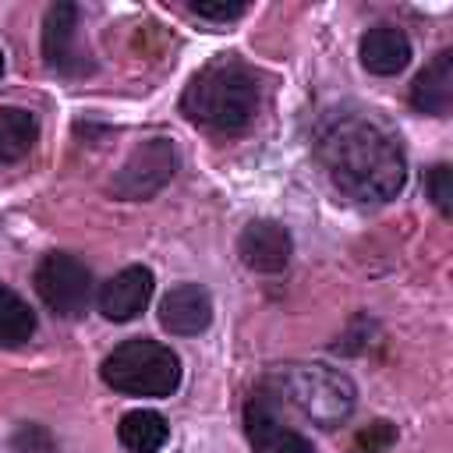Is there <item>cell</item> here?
I'll use <instances>...</instances> for the list:
<instances>
[{"instance_id": "obj_19", "label": "cell", "mask_w": 453, "mask_h": 453, "mask_svg": "<svg viewBox=\"0 0 453 453\" xmlns=\"http://www.w3.org/2000/svg\"><path fill=\"white\" fill-rule=\"evenodd\" d=\"M14 453H53V435L42 425H21L11 439Z\"/></svg>"}, {"instance_id": "obj_15", "label": "cell", "mask_w": 453, "mask_h": 453, "mask_svg": "<svg viewBox=\"0 0 453 453\" xmlns=\"http://www.w3.org/2000/svg\"><path fill=\"white\" fill-rule=\"evenodd\" d=\"M39 138V124L21 106H0V163L21 159Z\"/></svg>"}, {"instance_id": "obj_10", "label": "cell", "mask_w": 453, "mask_h": 453, "mask_svg": "<svg viewBox=\"0 0 453 453\" xmlns=\"http://www.w3.org/2000/svg\"><path fill=\"white\" fill-rule=\"evenodd\" d=\"M244 432L255 453H315L311 442L294 432L290 425H283L273 411V403L265 396H255L244 407Z\"/></svg>"}, {"instance_id": "obj_3", "label": "cell", "mask_w": 453, "mask_h": 453, "mask_svg": "<svg viewBox=\"0 0 453 453\" xmlns=\"http://www.w3.org/2000/svg\"><path fill=\"white\" fill-rule=\"evenodd\" d=\"M269 382L283 403H290L301 418H308L319 428L343 425L357 403L354 382L326 365H287Z\"/></svg>"}, {"instance_id": "obj_17", "label": "cell", "mask_w": 453, "mask_h": 453, "mask_svg": "<svg viewBox=\"0 0 453 453\" xmlns=\"http://www.w3.org/2000/svg\"><path fill=\"white\" fill-rule=\"evenodd\" d=\"M396 442V428L389 425V421H372V425H365L357 435H354V442H350V453H389V446Z\"/></svg>"}, {"instance_id": "obj_16", "label": "cell", "mask_w": 453, "mask_h": 453, "mask_svg": "<svg viewBox=\"0 0 453 453\" xmlns=\"http://www.w3.org/2000/svg\"><path fill=\"white\" fill-rule=\"evenodd\" d=\"M35 333V311L0 283V347H21Z\"/></svg>"}, {"instance_id": "obj_6", "label": "cell", "mask_w": 453, "mask_h": 453, "mask_svg": "<svg viewBox=\"0 0 453 453\" xmlns=\"http://www.w3.org/2000/svg\"><path fill=\"white\" fill-rule=\"evenodd\" d=\"M173 173H177V145L170 138H149V142L134 145V152L113 173L110 191L127 202L152 198L156 191H163L170 184Z\"/></svg>"}, {"instance_id": "obj_20", "label": "cell", "mask_w": 453, "mask_h": 453, "mask_svg": "<svg viewBox=\"0 0 453 453\" xmlns=\"http://www.w3.org/2000/svg\"><path fill=\"white\" fill-rule=\"evenodd\" d=\"M191 11L198 18H209V21H234L241 18L248 7L241 0H191Z\"/></svg>"}, {"instance_id": "obj_21", "label": "cell", "mask_w": 453, "mask_h": 453, "mask_svg": "<svg viewBox=\"0 0 453 453\" xmlns=\"http://www.w3.org/2000/svg\"><path fill=\"white\" fill-rule=\"evenodd\" d=\"M0 78H4V50H0Z\"/></svg>"}, {"instance_id": "obj_14", "label": "cell", "mask_w": 453, "mask_h": 453, "mask_svg": "<svg viewBox=\"0 0 453 453\" xmlns=\"http://www.w3.org/2000/svg\"><path fill=\"white\" fill-rule=\"evenodd\" d=\"M117 439L131 453H156L170 439V425L156 411H145V407L142 411H127L120 418V425H117Z\"/></svg>"}, {"instance_id": "obj_2", "label": "cell", "mask_w": 453, "mask_h": 453, "mask_svg": "<svg viewBox=\"0 0 453 453\" xmlns=\"http://www.w3.org/2000/svg\"><path fill=\"white\" fill-rule=\"evenodd\" d=\"M180 113L212 131H241L258 113V78L237 60H216L188 81Z\"/></svg>"}, {"instance_id": "obj_13", "label": "cell", "mask_w": 453, "mask_h": 453, "mask_svg": "<svg viewBox=\"0 0 453 453\" xmlns=\"http://www.w3.org/2000/svg\"><path fill=\"white\" fill-rule=\"evenodd\" d=\"M361 64H365V71H372L379 78L400 74L411 64V39H407V32L396 28V25H372L361 35Z\"/></svg>"}, {"instance_id": "obj_11", "label": "cell", "mask_w": 453, "mask_h": 453, "mask_svg": "<svg viewBox=\"0 0 453 453\" xmlns=\"http://www.w3.org/2000/svg\"><path fill=\"white\" fill-rule=\"evenodd\" d=\"M212 322V297L198 283H180L159 301V326L173 336H195Z\"/></svg>"}, {"instance_id": "obj_7", "label": "cell", "mask_w": 453, "mask_h": 453, "mask_svg": "<svg viewBox=\"0 0 453 453\" xmlns=\"http://www.w3.org/2000/svg\"><path fill=\"white\" fill-rule=\"evenodd\" d=\"M78 7L60 0L46 11V21H42V57L53 71L60 74H85L92 64H88V53L78 50Z\"/></svg>"}, {"instance_id": "obj_5", "label": "cell", "mask_w": 453, "mask_h": 453, "mask_svg": "<svg viewBox=\"0 0 453 453\" xmlns=\"http://www.w3.org/2000/svg\"><path fill=\"white\" fill-rule=\"evenodd\" d=\"M35 294L42 304L60 319L85 315L92 301V273L88 265L71 251H50L35 265Z\"/></svg>"}, {"instance_id": "obj_4", "label": "cell", "mask_w": 453, "mask_h": 453, "mask_svg": "<svg viewBox=\"0 0 453 453\" xmlns=\"http://www.w3.org/2000/svg\"><path fill=\"white\" fill-rule=\"evenodd\" d=\"M103 382L127 396H170L180 386V357L149 336L124 340L103 357Z\"/></svg>"}, {"instance_id": "obj_12", "label": "cell", "mask_w": 453, "mask_h": 453, "mask_svg": "<svg viewBox=\"0 0 453 453\" xmlns=\"http://www.w3.org/2000/svg\"><path fill=\"white\" fill-rule=\"evenodd\" d=\"M411 106L418 113L446 117L453 110V50H439L411 85Z\"/></svg>"}, {"instance_id": "obj_8", "label": "cell", "mask_w": 453, "mask_h": 453, "mask_svg": "<svg viewBox=\"0 0 453 453\" xmlns=\"http://www.w3.org/2000/svg\"><path fill=\"white\" fill-rule=\"evenodd\" d=\"M152 290H156V280H152V269L145 265H127L120 269L117 276H110L103 287H99V311L103 319L110 322H131L134 315L145 311V304L152 301Z\"/></svg>"}, {"instance_id": "obj_18", "label": "cell", "mask_w": 453, "mask_h": 453, "mask_svg": "<svg viewBox=\"0 0 453 453\" xmlns=\"http://www.w3.org/2000/svg\"><path fill=\"white\" fill-rule=\"evenodd\" d=\"M425 188H428V198L435 202V209L442 216H449L453 212V170H449V163H435L425 177Z\"/></svg>"}, {"instance_id": "obj_9", "label": "cell", "mask_w": 453, "mask_h": 453, "mask_svg": "<svg viewBox=\"0 0 453 453\" xmlns=\"http://www.w3.org/2000/svg\"><path fill=\"white\" fill-rule=\"evenodd\" d=\"M290 234L276 219H251L237 237V255L255 273H283L290 262Z\"/></svg>"}, {"instance_id": "obj_1", "label": "cell", "mask_w": 453, "mask_h": 453, "mask_svg": "<svg viewBox=\"0 0 453 453\" xmlns=\"http://www.w3.org/2000/svg\"><path fill=\"white\" fill-rule=\"evenodd\" d=\"M315 152L329 180L347 198L389 202L407 184V159L400 138L365 113L329 117L315 134Z\"/></svg>"}]
</instances>
